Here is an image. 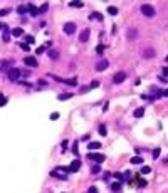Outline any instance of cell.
<instances>
[{
  "mask_svg": "<svg viewBox=\"0 0 168 193\" xmlns=\"http://www.w3.org/2000/svg\"><path fill=\"white\" fill-rule=\"evenodd\" d=\"M114 176H116L118 180H123V175H121V173H116V175H114Z\"/></svg>",
  "mask_w": 168,
  "mask_h": 193,
  "instance_id": "cell-46",
  "label": "cell"
},
{
  "mask_svg": "<svg viewBox=\"0 0 168 193\" xmlns=\"http://www.w3.org/2000/svg\"><path fill=\"white\" fill-rule=\"evenodd\" d=\"M163 74H165V76H168V67H165V69H163Z\"/></svg>",
  "mask_w": 168,
  "mask_h": 193,
  "instance_id": "cell-47",
  "label": "cell"
},
{
  "mask_svg": "<svg viewBox=\"0 0 168 193\" xmlns=\"http://www.w3.org/2000/svg\"><path fill=\"white\" fill-rule=\"evenodd\" d=\"M9 12H10V9H2V10H0V17H3V15H9Z\"/></svg>",
  "mask_w": 168,
  "mask_h": 193,
  "instance_id": "cell-35",
  "label": "cell"
},
{
  "mask_svg": "<svg viewBox=\"0 0 168 193\" xmlns=\"http://www.w3.org/2000/svg\"><path fill=\"white\" fill-rule=\"evenodd\" d=\"M91 18H96V20H103V15H101L99 12H94V14H91Z\"/></svg>",
  "mask_w": 168,
  "mask_h": 193,
  "instance_id": "cell-27",
  "label": "cell"
},
{
  "mask_svg": "<svg viewBox=\"0 0 168 193\" xmlns=\"http://www.w3.org/2000/svg\"><path fill=\"white\" fill-rule=\"evenodd\" d=\"M67 168H69V171H72V173H74V171H79V168H81V161H79V159H74Z\"/></svg>",
  "mask_w": 168,
  "mask_h": 193,
  "instance_id": "cell-8",
  "label": "cell"
},
{
  "mask_svg": "<svg viewBox=\"0 0 168 193\" xmlns=\"http://www.w3.org/2000/svg\"><path fill=\"white\" fill-rule=\"evenodd\" d=\"M88 39H89V29H84V30L79 34V40H81V42H86Z\"/></svg>",
  "mask_w": 168,
  "mask_h": 193,
  "instance_id": "cell-10",
  "label": "cell"
},
{
  "mask_svg": "<svg viewBox=\"0 0 168 193\" xmlns=\"http://www.w3.org/2000/svg\"><path fill=\"white\" fill-rule=\"evenodd\" d=\"M20 74H22V70H20V69H17V67H12V69L7 72V77H9V81L15 82V81H19Z\"/></svg>",
  "mask_w": 168,
  "mask_h": 193,
  "instance_id": "cell-1",
  "label": "cell"
},
{
  "mask_svg": "<svg viewBox=\"0 0 168 193\" xmlns=\"http://www.w3.org/2000/svg\"><path fill=\"white\" fill-rule=\"evenodd\" d=\"M88 193H99V192H98V188H96V186H91V188L88 190Z\"/></svg>",
  "mask_w": 168,
  "mask_h": 193,
  "instance_id": "cell-40",
  "label": "cell"
},
{
  "mask_svg": "<svg viewBox=\"0 0 168 193\" xmlns=\"http://www.w3.org/2000/svg\"><path fill=\"white\" fill-rule=\"evenodd\" d=\"M88 148H89V150H99V148H101V143H98V141H91V143L88 144Z\"/></svg>",
  "mask_w": 168,
  "mask_h": 193,
  "instance_id": "cell-16",
  "label": "cell"
},
{
  "mask_svg": "<svg viewBox=\"0 0 168 193\" xmlns=\"http://www.w3.org/2000/svg\"><path fill=\"white\" fill-rule=\"evenodd\" d=\"M134 118H141L143 114H145V107H138V109H134Z\"/></svg>",
  "mask_w": 168,
  "mask_h": 193,
  "instance_id": "cell-18",
  "label": "cell"
},
{
  "mask_svg": "<svg viewBox=\"0 0 168 193\" xmlns=\"http://www.w3.org/2000/svg\"><path fill=\"white\" fill-rule=\"evenodd\" d=\"M47 9H49V5H47V3H44V5L39 9V14H44V12H47Z\"/></svg>",
  "mask_w": 168,
  "mask_h": 193,
  "instance_id": "cell-30",
  "label": "cell"
},
{
  "mask_svg": "<svg viewBox=\"0 0 168 193\" xmlns=\"http://www.w3.org/2000/svg\"><path fill=\"white\" fill-rule=\"evenodd\" d=\"M51 176H54V178H59V180H66V175H61V173H57L56 170H54V171H51Z\"/></svg>",
  "mask_w": 168,
  "mask_h": 193,
  "instance_id": "cell-21",
  "label": "cell"
},
{
  "mask_svg": "<svg viewBox=\"0 0 168 193\" xmlns=\"http://www.w3.org/2000/svg\"><path fill=\"white\" fill-rule=\"evenodd\" d=\"M131 163H133V165H141V163H143V158H140V156H133V158H131Z\"/></svg>",
  "mask_w": 168,
  "mask_h": 193,
  "instance_id": "cell-22",
  "label": "cell"
},
{
  "mask_svg": "<svg viewBox=\"0 0 168 193\" xmlns=\"http://www.w3.org/2000/svg\"><path fill=\"white\" fill-rule=\"evenodd\" d=\"M27 12H29V14H30L32 17L39 15V9H37V7H34L32 3H29V5H27Z\"/></svg>",
  "mask_w": 168,
  "mask_h": 193,
  "instance_id": "cell-9",
  "label": "cell"
},
{
  "mask_svg": "<svg viewBox=\"0 0 168 193\" xmlns=\"http://www.w3.org/2000/svg\"><path fill=\"white\" fill-rule=\"evenodd\" d=\"M17 12H19V14H25V12H27V7H25V5H20Z\"/></svg>",
  "mask_w": 168,
  "mask_h": 193,
  "instance_id": "cell-36",
  "label": "cell"
},
{
  "mask_svg": "<svg viewBox=\"0 0 168 193\" xmlns=\"http://www.w3.org/2000/svg\"><path fill=\"white\" fill-rule=\"evenodd\" d=\"M24 62H25L29 67H37V59H36V57H32V55H27V57L24 59Z\"/></svg>",
  "mask_w": 168,
  "mask_h": 193,
  "instance_id": "cell-6",
  "label": "cell"
},
{
  "mask_svg": "<svg viewBox=\"0 0 168 193\" xmlns=\"http://www.w3.org/2000/svg\"><path fill=\"white\" fill-rule=\"evenodd\" d=\"M125 79H126V72H123V70H119V72H116V74L113 76V82H114V84H121Z\"/></svg>",
  "mask_w": 168,
  "mask_h": 193,
  "instance_id": "cell-3",
  "label": "cell"
},
{
  "mask_svg": "<svg viewBox=\"0 0 168 193\" xmlns=\"http://www.w3.org/2000/svg\"><path fill=\"white\" fill-rule=\"evenodd\" d=\"M138 186H146V181H145V180H140V181H138Z\"/></svg>",
  "mask_w": 168,
  "mask_h": 193,
  "instance_id": "cell-43",
  "label": "cell"
},
{
  "mask_svg": "<svg viewBox=\"0 0 168 193\" xmlns=\"http://www.w3.org/2000/svg\"><path fill=\"white\" fill-rule=\"evenodd\" d=\"M98 86H99V81H93V82H91V86H89V88H98Z\"/></svg>",
  "mask_w": 168,
  "mask_h": 193,
  "instance_id": "cell-41",
  "label": "cell"
},
{
  "mask_svg": "<svg viewBox=\"0 0 168 193\" xmlns=\"http://www.w3.org/2000/svg\"><path fill=\"white\" fill-rule=\"evenodd\" d=\"M2 30H3L2 39H3L5 42H9V40H10V30H9V27H7V25H3V29H2Z\"/></svg>",
  "mask_w": 168,
  "mask_h": 193,
  "instance_id": "cell-11",
  "label": "cell"
},
{
  "mask_svg": "<svg viewBox=\"0 0 168 193\" xmlns=\"http://www.w3.org/2000/svg\"><path fill=\"white\" fill-rule=\"evenodd\" d=\"M10 69H12V67H10V62H9V61H5V62H0V70H3V72H9Z\"/></svg>",
  "mask_w": 168,
  "mask_h": 193,
  "instance_id": "cell-12",
  "label": "cell"
},
{
  "mask_svg": "<svg viewBox=\"0 0 168 193\" xmlns=\"http://www.w3.org/2000/svg\"><path fill=\"white\" fill-rule=\"evenodd\" d=\"M5 103H7V97H5L3 94H0V107H2V106H5Z\"/></svg>",
  "mask_w": 168,
  "mask_h": 193,
  "instance_id": "cell-32",
  "label": "cell"
},
{
  "mask_svg": "<svg viewBox=\"0 0 168 193\" xmlns=\"http://www.w3.org/2000/svg\"><path fill=\"white\" fill-rule=\"evenodd\" d=\"M88 158L93 159V161H96V163H103L106 156H104V155H99V153H89V155H88Z\"/></svg>",
  "mask_w": 168,
  "mask_h": 193,
  "instance_id": "cell-4",
  "label": "cell"
},
{
  "mask_svg": "<svg viewBox=\"0 0 168 193\" xmlns=\"http://www.w3.org/2000/svg\"><path fill=\"white\" fill-rule=\"evenodd\" d=\"M99 171H101V168H99V166H93V168H91V173H93V175H98Z\"/></svg>",
  "mask_w": 168,
  "mask_h": 193,
  "instance_id": "cell-34",
  "label": "cell"
},
{
  "mask_svg": "<svg viewBox=\"0 0 168 193\" xmlns=\"http://www.w3.org/2000/svg\"><path fill=\"white\" fill-rule=\"evenodd\" d=\"M108 14H109V15H116V14H118V9H116V7H109V9H108Z\"/></svg>",
  "mask_w": 168,
  "mask_h": 193,
  "instance_id": "cell-28",
  "label": "cell"
},
{
  "mask_svg": "<svg viewBox=\"0 0 168 193\" xmlns=\"http://www.w3.org/2000/svg\"><path fill=\"white\" fill-rule=\"evenodd\" d=\"M140 10H141V14H143L145 17H155V14H156V12H155V9H153L151 5H148V3L141 5V9H140Z\"/></svg>",
  "mask_w": 168,
  "mask_h": 193,
  "instance_id": "cell-2",
  "label": "cell"
},
{
  "mask_svg": "<svg viewBox=\"0 0 168 193\" xmlns=\"http://www.w3.org/2000/svg\"><path fill=\"white\" fill-rule=\"evenodd\" d=\"M103 49H104V45H98V47H96V52H98V54H103Z\"/></svg>",
  "mask_w": 168,
  "mask_h": 193,
  "instance_id": "cell-39",
  "label": "cell"
},
{
  "mask_svg": "<svg viewBox=\"0 0 168 193\" xmlns=\"http://www.w3.org/2000/svg\"><path fill=\"white\" fill-rule=\"evenodd\" d=\"M2 29H3V24H2V22H0V30H2Z\"/></svg>",
  "mask_w": 168,
  "mask_h": 193,
  "instance_id": "cell-48",
  "label": "cell"
},
{
  "mask_svg": "<svg viewBox=\"0 0 168 193\" xmlns=\"http://www.w3.org/2000/svg\"><path fill=\"white\" fill-rule=\"evenodd\" d=\"M143 57H145V59L155 57V51H153V49H145V51H143Z\"/></svg>",
  "mask_w": 168,
  "mask_h": 193,
  "instance_id": "cell-13",
  "label": "cell"
},
{
  "mask_svg": "<svg viewBox=\"0 0 168 193\" xmlns=\"http://www.w3.org/2000/svg\"><path fill=\"white\" fill-rule=\"evenodd\" d=\"M72 97V92H62L59 94V101H66V99H71Z\"/></svg>",
  "mask_w": 168,
  "mask_h": 193,
  "instance_id": "cell-15",
  "label": "cell"
},
{
  "mask_svg": "<svg viewBox=\"0 0 168 193\" xmlns=\"http://www.w3.org/2000/svg\"><path fill=\"white\" fill-rule=\"evenodd\" d=\"M136 34H138L136 29H128V39H130V40H134V39H136Z\"/></svg>",
  "mask_w": 168,
  "mask_h": 193,
  "instance_id": "cell-17",
  "label": "cell"
},
{
  "mask_svg": "<svg viewBox=\"0 0 168 193\" xmlns=\"http://www.w3.org/2000/svg\"><path fill=\"white\" fill-rule=\"evenodd\" d=\"M44 51H45V47H44V45H40V47H39L37 51H36V52H37V54H42Z\"/></svg>",
  "mask_w": 168,
  "mask_h": 193,
  "instance_id": "cell-42",
  "label": "cell"
},
{
  "mask_svg": "<svg viewBox=\"0 0 168 193\" xmlns=\"http://www.w3.org/2000/svg\"><path fill=\"white\" fill-rule=\"evenodd\" d=\"M160 153H161V150H160V148H155V150H153V159L158 158V156H160Z\"/></svg>",
  "mask_w": 168,
  "mask_h": 193,
  "instance_id": "cell-26",
  "label": "cell"
},
{
  "mask_svg": "<svg viewBox=\"0 0 168 193\" xmlns=\"http://www.w3.org/2000/svg\"><path fill=\"white\" fill-rule=\"evenodd\" d=\"M69 5L74 7V9H81V7H82V2H77V0H76V2H71Z\"/></svg>",
  "mask_w": 168,
  "mask_h": 193,
  "instance_id": "cell-24",
  "label": "cell"
},
{
  "mask_svg": "<svg viewBox=\"0 0 168 193\" xmlns=\"http://www.w3.org/2000/svg\"><path fill=\"white\" fill-rule=\"evenodd\" d=\"M89 86H84V88H81V92H88V91H89Z\"/></svg>",
  "mask_w": 168,
  "mask_h": 193,
  "instance_id": "cell-44",
  "label": "cell"
},
{
  "mask_svg": "<svg viewBox=\"0 0 168 193\" xmlns=\"http://www.w3.org/2000/svg\"><path fill=\"white\" fill-rule=\"evenodd\" d=\"M119 185H121V183H118V181H114V183H111V188H113V190H114V192H118V190L121 188Z\"/></svg>",
  "mask_w": 168,
  "mask_h": 193,
  "instance_id": "cell-29",
  "label": "cell"
},
{
  "mask_svg": "<svg viewBox=\"0 0 168 193\" xmlns=\"http://www.w3.org/2000/svg\"><path fill=\"white\" fill-rule=\"evenodd\" d=\"M64 32H66L67 35H72L76 32V24H72V22L64 24Z\"/></svg>",
  "mask_w": 168,
  "mask_h": 193,
  "instance_id": "cell-5",
  "label": "cell"
},
{
  "mask_svg": "<svg viewBox=\"0 0 168 193\" xmlns=\"http://www.w3.org/2000/svg\"><path fill=\"white\" fill-rule=\"evenodd\" d=\"M67 144H69V141H67V140L62 141V151H66V150H67Z\"/></svg>",
  "mask_w": 168,
  "mask_h": 193,
  "instance_id": "cell-38",
  "label": "cell"
},
{
  "mask_svg": "<svg viewBox=\"0 0 168 193\" xmlns=\"http://www.w3.org/2000/svg\"><path fill=\"white\" fill-rule=\"evenodd\" d=\"M12 35H14V37H20V35H24V29H20V27H15V29L12 30Z\"/></svg>",
  "mask_w": 168,
  "mask_h": 193,
  "instance_id": "cell-19",
  "label": "cell"
},
{
  "mask_svg": "<svg viewBox=\"0 0 168 193\" xmlns=\"http://www.w3.org/2000/svg\"><path fill=\"white\" fill-rule=\"evenodd\" d=\"M99 134H101V136H106V134H108V129H106V126H104V124H101V126H99Z\"/></svg>",
  "mask_w": 168,
  "mask_h": 193,
  "instance_id": "cell-23",
  "label": "cell"
},
{
  "mask_svg": "<svg viewBox=\"0 0 168 193\" xmlns=\"http://www.w3.org/2000/svg\"><path fill=\"white\" fill-rule=\"evenodd\" d=\"M19 47L22 49V51H30V47H29V45H27L25 42H22V44H19Z\"/></svg>",
  "mask_w": 168,
  "mask_h": 193,
  "instance_id": "cell-31",
  "label": "cell"
},
{
  "mask_svg": "<svg viewBox=\"0 0 168 193\" xmlns=\"http://www.w3.org/2000/svg\"><path fill=\"white\" fill-rule=\"evenodd\" d=\"M51 119H52V121L59 119V113H52V114H51Z\"/></svg>",
  "mask_w": 168,
  "mask_h": 193,
  "instance_id": "cell-37",
  "label": "cell"
},
{
  "mask_svg": "<svg viewBox=\"0 0 168 193\" xmlns=\"http://www.w3.org/2000/svg\"><path fill=\"white\" fill-rule=\"evenodd\" d=\"M47 54H49V57H51L52 61L59 59V51H56V49H51V51H47Z\"/></svg>",
  "mask_w": 168,
  "mask_h": 193,
  "instance_id": "cell-14",
  "label": "cell"
},
{
  "mask_svg": "<svg viewBox=\"0 0 168 193\" xmlns=\"http://www.w3.org/2000/svg\"><path fill=\"white\" fill-rule=\"evenodd\" d=\"M34 40H36V39H34L32 35H25V44H27V45H29V44H34Z\"/></svg>",
  "mask_w": 168,
  "mask_h": 193,
  "instance_id": "cell-25",
  "label": "cell"
},
{
  "mask_svg": "<svg viewBox=\"0 0 168 193\" xmlns=\"http://www.w3.org/2000/svg\"><path fill=\"white\" fill-rule=\"evenodd\" d=\"M150 171H151V168H150V166H143V168H141V173H143V175H148Z\"/></svg>",
  "mask_w": 168,
  "mask_h": 193,
  "instance_id": "cell-33",
  "label": "cell"
},
{
  "mask_svg": "<svg viewBox=\"0 0 168 193\" xmlns=\"http://www.w3.org/2000/svg\"><path fill=\"white\" fill-rule=\"evenodd\" d=\"M108 66H109V62H108L106 59H101V61L96 64V70H106L108 69Z\"/></svg>",
  "mask_w": 168,
  "mask_h": 193,
  "instance_id": "cell-7",
  "label": "cell"
},
{
  "mask_svg": "<svg viewBox=\"0 0 168 193\" xmlns=\"http://www.w3.org/2000/svg\"><path fill=\"white\" fill-rule=\"evenodd\" d=\"M72 151H74L76 155H77V144H72Z\"/></svg>",
  "mask_w": 168,
  "mask_h": 193,
  "instance_id": "cell-45",
  "label": "cell"
},
{
  "mask_svg": "<svg viewBox=\"0 0 168 193\" xmlns=\"http://www.w3.org/2000/svg\"><path fill=\"white\" fill-rule=\"evenodd\" d=\"M61 82L69 84V86H76V84H77V81H76V79H61Z\"/></svg>",
  "mask_w": 168,
  "mask_h": 193,
  "instance_id": "cell-20",
  "label": "cell"
}]
</instances>
